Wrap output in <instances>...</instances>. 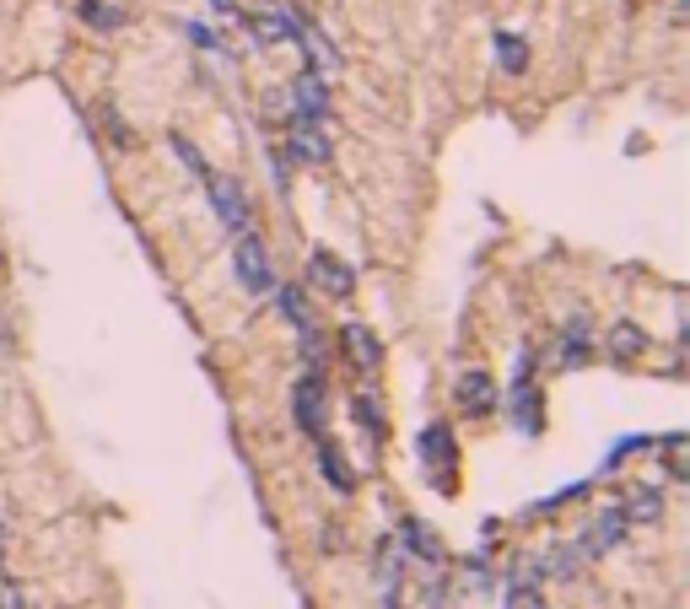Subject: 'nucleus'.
Masks as SVG:
<instances>
[{"instance_id": "15", "label": "nucleus", "mask_w": 690, "mask_h": 609, "mask_svg": "<svg viewBox=\"0 0 690 609\" xmlns=\"http://www.w3.org/2000/svg\"><path fill=\"white\" fill-rule=\"evenodd\" d=\"M421 454H426V464L437 458L442 469H453V464H459V454H453V437H448V427H442V421H431V427L421 432Z\"/></svg>"}, {"instance_id": "9", "label": "nucleus", "mask_w": 690, "mask_h": 609, "mask_svg": "<svg viewBox=\"0 0 690 609\" xmlns=\"http://www.w3.org/2000/svg\"><path fill=\"white\" fill-rule=\"evenodd\" d=\"M340 351H346L362 372H378V361H384V345H378V334H373L367 323H346V329H340Z\"/></svg>"}, {"instance_id": "13", "label": "nucleus", "mask_w": 690, "mask_h": 609, "mask_svg": "<svg viewBox=\"0 0 690 609\" xmlns=\"http://www.w3.org/2000/svg\"><path fill=\"white\" fill-rule=\"evenodd\" d=\"M249 33H254L260 49H276V43L291 38V22H286V11H254L249 16Z\"/></svg>"}, {"instance_id": "10", "label": "nucleus", "mask_w": 690, "mask_h": 609, "mask_svg": "<svg viewBox=\"0 0 690 609\" xmlns=\"http://www.w3.org/2000/svg\"><path fill=\"white\" fill-rule=\"evenodd\" d=\"M620 512H626V523H658L664 518V491L658 485H637Z\"/></svg>"}, {"instance_id": "23", "label": "nucleus", "mask_w": 690, "mask_h": 609, "mask_svg": "<svg viewBox=\"0 0 690 609\" xmlns=\"http://www.w3.org/2000/svg\"><path fill=\"white\" fill-rule=\"evenodd\" d=\"M173 152L184 156V167H189V173H200V178H205V173H211V167H205V156L195 152V147H189V141H184V136H173Z\"/></svg>"}, {"instance_id": "7", "label": "nucleus", "mask_w": 690, "mask_h": 609, "mask_svg": "<svg viewBox=\"0 0 690 609\" xmlns=\"http://www.w3.org/2000/svg\"><path fill=\"white\" fill-rule=\"evenodd\" d=\"M453 399H459V410L464 416H491V405H497V383H491V372H464L459 378V389H453Z\"/></svg>"}, {"instance_id": "8", "label": "nucleus", "mask_w": 690, "mask_h": 609, "mask_svg": "<svg viewBox=\"0 0 690 609\" xmlns=\"http://www.w3.org/2000/svg\"><path fill=\"white\" fill-rule=\"evenodd\" d=\"M291 156H297V162H313V167H324V162H329L324 119H291Z\"/></svg>"}, {"instance_id": "5", "label": "nucleus", "mask_w": 690, "mask_h": 609, "mask_svg": "<svg viewBox=\"0 0 690 609\" xmlns=\"http://www.w3.org/2000/svg\"><path fill=\"white\" fill-rule=\"evenodd\" d=\"M620 540H626V512H620V507H604V512H599V518L582 529L577 556H582V561H599V556H610Z\"/></svg>"}, {"instance_id": "11", "label": "nucleus", "mask_w": 690, "mask_h": 609, "mask_svg": "<svg viewBox=\"0 0 690 609\" xmlns=\"http://www.w3.org/2000/svg\"><path fill=\"white\" fill-rule=\"evenodd\" d=\"M318 464H324V480H329L340 496H351V491H356V474H351V464L340 458V448H335L329 437H318Z\"/></svg>"}, {"instance_id": "21", "label": "nucleus", "mask_w": 690, "mask_h": 609, "mask_svg": "<svg viewBox=\"0 0 690 609\" xmlns=\"http://www.w3.org/2000/svg\"><path fill=\"white\" fill-rule=\"evenodd\" d=\"M276 297H280V313H286L297 329H302V323H313V318H308V303H302V292H297V287H276Z\"/></svg>"}, {"instance_id": "3", "label": "nucleus", "mask_w": 690, "mask_h": 609, "mask_svg": "<svg viewBox=\"0 0 690 609\" xmlns=\"http://www.w3.org/2000/svg\"><path fill=\"white\" fill-rule=\"evenodd\" d=\"M205 194H211V211H216V221H222L227 232H249V194H243L233 178L205 173Z\"/></svg>"}, {"instance_id": "18", "label": "nucleus", "mask_w": 690, "mask_h": 609, "mask_svg": "<svg viewBox=\"0 0 690 609\" xmlns=\"http://www.w3.org/2000/svg\"><path fill=\"white\" fill-rule=\"evenodd\" d=\"M76 11H81V22H87V27H98V33L125 27V5H109V0H81Z\"/></svg>"}, {"instance_id": "20", "label": "nucleus", "mask_w": 690, "mask_h": 609, "mask_svg": "<svg viewBox=\"0 0 690 609\" xmlns=\"http://www.w3.org/2000/svg\"><path fill=\"white\" fill-rule=\"evenodd\" d=\"M405 540H411L415 545V556H421V561H442V545H437V534H426V529H421V523H405Z\"/></svg>"}, {"instance_id": "1", "label": "nucleus", "mask_w": 690, "mask_h": 609, "mask_svg": "<svg viewBox=\"0 0 690 609\" xmlns=\"http://www.w3.org/2000/svg\"><path fill=\"white\" fill-rule=\"evenodd\" d=\"M233 270H238L243 292H254V297H271V292H276V265H271V249H265V238H254V232H238V249H233Z\"/></svg>"}, {"instance_id": "25", "label": "nucleus", "mask_w": 690, "mask_h": 609, "mask_svg": "<svg viewBox=\"0 0 690 609\" xmlns=\"http://www.w3.org/2000/svg\"><path fill=\"white\" fill-rule=\"evenodd\" d=\"M103 119H109V136H114V141H120V147H130V141H136V136H130V130H125V125H120V114H103Z\"/></svg>"}, {"instance_id": "12", "label": "nucleus", "mask_w": 690, "mask_h": 609, "mask_svg": "<svg viewBox=\"0 0 690 609\" xmlns=\"http://www.w3.org/2000/svg\"><path fill=\"white\" fill-rule=\"evenodd\" d=\"M604 351H610L615 361H637V356L648 351V334H642L637 323H615V329L604 334Z\"/></svg>"}, {"instance_id": "29", "label": "nucleus", "mask_w": 690, "mask_h": 609, "mask_svg": "<svg viewBox=\"0 0 690 609\" xmlns=\"http://www.w3.org/2000/svg\"><path fill=\"white\" fill-rule=\"evenodd\" d=\"M675 5H686V0H675Z\"/></svg>"}, {"instance_id": "24", "label": "nucleus", "mask_w": 690, "mask_h": 609, "mask_svg": "<svg viewBox=\"0 0 690 609\" xmlns=\"http://www.w3.org/2000/svg\"><path fill=\"white\" fill-rule=\"evenodd\" d=\"M27 599H22V588L11 583V578H0V609H22Z\"/></svg>"}, {"instance_id": "14", "label": "nucleus", "mask_w": 690, "mask_h": 609, "mask_svg": "<svg viewBox=\"0 0 690 609\" xmlns=\"http://www.w3.org/2000/svg\"><path fill=\"white\" fill-rule=\"evenodd\" d=\"M497 65H502V76H524V65H529V43H524L518 33H497Z\"/></svg>"}, {"instance_id": "27", "label": "nucleus", "mask_w": 690, "mask_h": 609, "mask_svg": "<svg viewBox=\"0 0 690 609\" xmlns=\"http://www.w3.org/2000/svg\"><path fill=\"white\" fill-rule=\"evenodd\" d=\"M0 545H5V523H0Z\"/></svg>"}, {"instance_id": "2", "label": "nucleus", "mask_w": 690, "mask_h": 609, "mask_svg": "<svg viewBox=\"0 0 690 609\" xmlns=\"http://www.w3.org/2000/svg\"><path fill=\"white\" fill-rule=\"evenodd\" d=\"M291 416L308 437H324V421H329V394H324V372H302L297 389H291Z\"/></svg>"}, {"instance_id": "17", "label": "nucleus", "mask_w": 690, "mask_h": 609, "mask_svg": "<svg viewBox=\"0 0 690 609\" xmlns=\"http://www.w3.org/2000/svg\"><path fill=\"white\" fill-rule=\"evenodd\" d=\"M588 351H593V334H588V323L577 318V323L566 329V340L555 345V356H561V367H577V361H588Z\"/></svg>"}, {"instance_id": "19", "label": "nucleus", "mask_w": 690, "mask_h": 609, "mask_svg": "<svg viewBox=\"0 0 690 609\" xmlns=\"http://www.w3.org/2000/svg\"><path fill=\"white\" fill-rule=\"evenodd\" d=\"M351 410H356V427L367 432V443L378 448V443H384V416H378V399H373V394H356V405H351Z\"/></svg>"}, {"instance_id": "28", "label": "nucleus", "mask_w": 690, "mask_h": 609, "mask_svg": "<svg viewBox=\"0 0 690 609\" xmlns=\"http://www.w3.org/2000/svg\"><path fill=\"white\" fill-rule=\"evenodd\" d=\"M22 609H38V605H22Z\"/></svg>"}, {"instance_id": "6", "label": "nucleus", "mask_w": 690, "mask_h": 609, "mask_svg": "<svg viewBox=\"0 0 690 609\" xmlns=\"http://www.w3.org/2000/svg\"><path fill=\"white\" fill-rule=\"evenodd\" d=\"M291 103H297V119H329V87L318 71H302L291 81Z\"/></svg>"}, {"instance_id": "16", "label": "nucleus", "mask_w": 690, "mask_h": 609, "mask_svg": "<svg viewBox=\"0 0 690 609\" xmlns=\"http://www.w3.org/2000/svg\"><path fill=\"white\" fill-rule=\"evenodd\" d=\"M545 578H577V567H582V556H577V545H545V556L535 561Z\"/></svg>"}, {"instance_id": "26", "label": "nucleus", "mask_w": 690, "mask_h": 609, "mask_svg": "<svg viewBox=\"0 0 690 609\" xmlns=\"http://www.w3.org/2000/svg\"><path fill=\"white\" fill-rule=\"evenodd\" d=\"M211 5H216V11H233V0H211Z\"/></svg>"}, {"instance_id": "22", "label": "nucleus", "mask_w": 690, "mask_h": 609, "mask_svg": "<svg viewBox=\"0 0 690 609\" xmlns=\"http://www.w3.org/2000/svg\"><path fill=\"white\" fill-rule=\"evenodd\" d=\"M507 609H545L540 583H513V588H507Z\"/></svg>"}, {"instance_id": "4", "label": "nucleus", "mask_w": 690, "mask_h": 609, "mask_svg": "<svg viewBox=\"0 0 690 609\" xmlns=\"http://www.w3.org/2000/svg\"><path fill=\"white\" fill-rule=\"evenodd\" d=\"M308 281H313V292H324V297H351V292H356V270H351L340 254H329V249H313Z\"/></svg>"}]
</instances>
